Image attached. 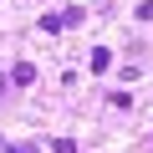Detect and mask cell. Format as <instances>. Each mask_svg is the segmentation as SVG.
Returning a JSON list of instances; mask_svg holds the SVG:
<instances>
[{
  "instance_id": "obj_1",
  "label": "cell",
  "mask_w": 153,
  "mask_h": 153,
  "mask_svg": "<svg viewBox=\"0 0 153 153\" xmlns=\"http://www.w3.org/2000/svg\"><path fill=\"white\" fill-rule=\"evenodd\" d=\"M82 16H87L82 5H66V10H56V16H41V31H46V36H56V31H66V26H76Z\"/></svg>"
},
{
  "instance_id": "obj_2",
  "label": "cell",
  "mask_w": 153,
  "mask_h": 153,
  "mask_svg": "<svg viewBox=\"0 0 153 153\" xmlns=\"http://www.w3.org/2000/svg\"><path fill=\"white\" fill-rule=\"evenodd\" d=\"M36 82V66L31 61H16V71H10V87H31Z\"/></svg>"
},
{
  "instance_id": "obj_3",
  "label": "cell",
  "mask_w": 153,
  "mask_h": 153,
  "mask_svg": "<svg viewBox=\"0 0 153 153\" xmlns=\"http://www.w3.org/2000/svg\"><path fill=\"white\" fill-rule=\"evenodd\" d=\"M107 66H112V51L97 46V51H92V71H107Z\"/></svg>"
},
{
  "instance_id": "obj_4",
  "label": "cell",
  "mask_w": 153,
  "mask_h": 153,
  "mask_svg": "<svg viewBox=\"0 0 153 153\" xmlns=\"http://www.w3.org/2000/svg\"><path fill=\"white\" fill-rule=\"evenodd\" d=\"M0 153H36V143H10V148H0Z\"/></svg>"
},
{
  "instance_id": "obj_5",
  "label": "cell",
  "mask_w": 153,
  "mask_h": 153,
  "mask_svg": "<svg viewBox=\"0 0 153 153\" xmlns=\"http://www.w3.org/2000/svg\"><path fill=\"white\" fill-rule=\"evenodd\" d=\"M51 148H56V153H76V143H71V138H56Z\"/></svg>"
}]
</instances>
